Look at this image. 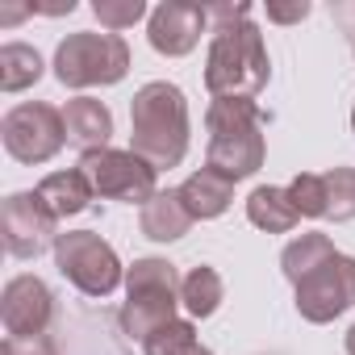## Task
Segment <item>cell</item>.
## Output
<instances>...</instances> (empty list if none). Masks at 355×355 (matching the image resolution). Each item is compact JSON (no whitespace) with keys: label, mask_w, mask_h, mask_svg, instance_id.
Segmentation results:
<instances>
[{"label":"cell","mask_w":355,"mask_h":355,"mask_svg":"<svg viewBox=\"0 0 355 355\" xmlns=\"http://www.w3.org/2000/svg\"><path fill=\"white\" fill-rule=\"evenodd\" d=\"M63 125H67V142L80 150V155H92V150H105L109 138H113V113L105 101L96 96H71L63 105Z\"/></svg>","instance_id":"13"},{"label":"cell","mask_w":355,"mask_h":355,"mask_svg":"<svg viewBox=\"0 0 355 355\" xmlns=\"http://www.w3.org/2000/svg\"><path fill=\"white\" fill-rule=\"evenodd\" d=\"M351 134H355V105H351Z\"/></svg>","instance_id":"28"},{"label":"cell","mask_w":355,"mask_h":355,"mask_svg":"<svg viewBox=\"0 0 355 355\" xmlns=\"http://www.w3.org/2000/svg\"><path fill=\"white\" fill-rule=\"evenodd\" d=\"M142 355H214V351L201 347L197 326H193L189 318H175V322H167L163 330H155V334L142 343Z\"/></svg>","instance_id":"21"},{"label":"cell","mask_w":355,"mask_h":355,"mask_svg":"<svg viewBox=\"0 0 355 355\" xmlns=\"http://www.w3.org/2000/svg\"><path fill=\"white\" fill-rule=\"evenodd\" d=\"M288 197H293V205H297L301 218H326V209H330L326 175H318V171H301L297 180L288 184Z\"/></svg>","instance_id":"22"},{"label":"cell","mask_w":355,"mask_h":355,"mask_svg":"<svg viewBox=\"0 0 355 355\" xmlns=\"http://www.w3.org/2000/svg\"><path fill=\"white\" fill-rule=\"evenodd\" d=\"M338 251H334V243L326 239V234H318V230H309V234H297L284 251H280V268H284V276L293 280V284H301L309 272H318L322 263H330Z\"/></svg>","instance_id":"18"},{"label":"cell","mask_w":355,"mask_h":355,"mask_svg":"<svg viewBox=\"0 0 355 355\" xmlns=\"http://www.w3.org/2000/svg\"><path fill=\"white\" fill-rule=\"evenodd\" d=\"M205 167L230 175V180H247L268 159V138H263V113L255 101H209L205 109Z\"/></svg>","instance_id":"3"},{"label":"cell","mask_w":355,"mask_h":355,"mask_svg":"<svg viewBox=\"0 0 355 355\" xmlns=\"http://www.w3.org/2000/svg\"><path fill=\"white\" fill-rule=\"evenodd\" d=\"M305 17H309L305 0H297V5H268V21H276V26H293V21H305Z\"/></svg>","instance_id":"26"},{"label":"cell","mask_w":355,"mask_h":355,"mask_svg":"<svg viewBox=\"0 0 355 355\" xmlns=\"http://www.w3.org/2000/svg\"><path fill=\"white\" fill-rule=\"evenodd\" d=\"M5 355H59L51 334H34V338H5Z\"/></svg>","instance_id":"25"},{"label":"cell","mask_w":355,"mask_h":355,"mask_svg":"<svg viewBox=\"0 0 355 355\" xmlns=\"http://www.w3.org/2000/svg\"><path fill=\"white\" fill-rule=\"evenodd\" d=\"M247 218H251V226H259L263 234H288V230L301 222V214H297L288 189H276V184H259V189L247 197Z\"/></svg>","instance_id":"17"},{"label":"cell","mask_w":355,"mask_h":355,"mask_svg":"<svg viewBox=\"0 0 355 355\" xmlns=\"http://www.w3.org/2000/svg\"><path fill=\"white\" fill-rule=\"evenodd\" d=\"M138 230L150 239V243H175L193 230V214L184 209L180 201V189H167V193H155L142 214H138Z\"/></svg>","instance_id":"15"},{"label":"cell","mask_w":355,"mask_h":355,"mask_svg":"<svg viewBox=\"0 0 355 355\" xmlns=\"http://www.w3.org/2000/svg\"><path fill=\"white\" fill-rule=\"evenodd\" d=\"M222 301H226V284H222L218 268L201 263V268H193V272L184 276V284H180V305L189 309V318H214V313L222 309Z\"/></svg>","instance_id":"19"},{"label":"cell","mask_w":355,"mask_h":355,"mask_svg":"<svg viewBox=\"0 0 355 355\" xmlns=\"http://www.w3.org/2000/svg\"><path fill=\"white\" fill-rule=\"evenodd\" d=\"M42 80V55L26 42H5L0 46V88L5 92H26L30 84Z\"/></svg>","instance_id":"20"},{"label":"cell","mask_w":355,"mask_h":355,"mask_svg":"<svg viewBox=\"0 0 355 355\" xmlns=\"http://www.w3.org/2000/svg\"><path fill=\"white\" fill-rule=\"evenodd\" d=\"M0 318H5L9 338H34L46 334L55 322V293L38 276H13L0 297Z\"/></svg>","instance_id":"12"},{"label":"cell","mask_w":355,"mask_h":355,"mask_svg":"<svg viewBox=\"0 0 355 355\" xmlns=\"http://www.w3.org/2000/svg\"><path fill=\"white\" fill-rule=\"evenodd\" d=\"M272 80V59L263 46V30L255 21H239L214 30L205 55V88L214 101H255Z\"/></svg>","instance_id":"2"},{"label":"cell","mask_w":355,"mask_h":355,"mask_svg":"<svg viewBox=\"0 0 355 355\" xmlns=\"http://www.w3.org/2000/svg\"><path fill=\"white\" fill-rule=\"evenodd\" d=\"M326 197H330V209H326L330 222L355 218V167H330L326 171Z\"/></svg>","instance_id":"23"},{"label":"cell","mask_w":355,"mask_h":355,"mask_svg":"<svg viewBox=\"0 0 355 355\" xmlns=\"http://www.w3.org/2000/svg\"><path fill=\"white\" fill-rule=\"evenodd\" d=\"M42 201H46V209L63 222V218H76V214H84L88 205H92V184H88V175L80 171V167H67V171H51L46 180L34 189Z\"/></svg>","instance_id":"16"},{"label":"cell","mask_w":355,"mask_h":355,"mask_svg":"<svg viewBox=\"0 0 355 355\" xmlns=\"http://www.w3.org/2000/svg\"><path fill=\"white\" fill-rule=\"evenodd\" d=\"M209 30V13L201 5H184V0H163L146 17V42L163 59H184L197 51L201 34Z\"/></svg>","instance_id":"11"},{"label":"cell","mask_w":355,"mask_h":355,"mask_svg":"<svg viewBox=\"0 0 355 355\" xmlns=\"http://www.w3.org/2000/svg\"><path fill=\"white\" fill-rule=\"evenodd\" d=\"M92 13H96V21H101L109 34L130 30V26H138L142 17H150L142 0H92Z\"/></svg>","instance_id":"24"},{"label":"cell","mask_w":355,"mask_h":355,"mask_svg":"<svg viewBox=\"0 0 355 355\" xmlns=\"http://www.w3.org/2000/svg\"><path fill=\"white\" fill-rule=\"evenodd\" d=\"M0 234H5L9 255L17 259H38L46 247L59 239V218L46 209L38 193H13L0 205Z\"/></svg>","instance_id":"10"},{"label":"cell","mask_w":355,"mask_h":355,"mask_svg":"<svg viewBox=\"0 0 355 355\" xmlns=\"http://www.w3.org/2000/svg\"><path fill=\"white\" fill-rule=\"evenodd\" d=\"M293 288H297V313L313 326H326L355 305V259L338 251L330 263H322Z\"/></svg>","instance_id":"9"},{"label":"cell","mask_w":355,"mask_h":355,"mask_svg":"<svg viewBox=\"0 0 355 355\" xmlns=\"http://www.w3.org/2000/svg\"><path fill=\"white\" fill-rule=\"evenodd\" d=\"M80 171L88 175V184L96 197L105 201H121V205H146L155 193H159V171L134 155V150H92V155H80Z\"/></svg>","instance_id":"7"},{"label":"cell","mask_w":355,"mask_h":355,"mask_svg":"<svg viewBox=\"0 0 355 355\" xmlns=\"http://www.w3.org/2000/svg\"><path fill=\"white\" fill-rule=\"evenodd\" d=\"M5 134V150L17 163H51L63 146H67V125H63V109L46 105V101H26L13 105L0 121Z\"/></svg>","instance_id":"8"},{"label":"cell","mask_w":355,"mask_h":355,"mask_svg":"<svg viewBox=\"0 0 355 355\" xmlns=\"http://www.w3.org/2000/svg\"><path fill=\"white\" fill-rule=\"evenodd\" d=\"M55 263L84 297H109V293H117V284H125V268H121L117 251L96 230L59 234L55 239Z\"/></svg>","instance_id":"6"},{"label":"cell","mask_w":355,"mask_h":355,"mask_svg":"<svg viewBox=\"0 0 355 355\" xmlns=\"http://www.w3.org/2000/svg\"><path fill=\"white\" fill-rule=\"evenodd\" d=\"M343 347H347V355H355V326L347 330V338H343Z\"/></svg>","instance_id":"27"},{"label":"cell","mask_w":355,"mask_h":355,"mask_svg":"<svg viewBox=\"0 0 355 355\" xmlns=\"http://www.w3.org/2000/svg\"><path fill=\"white\" fill-rule=\"evenodd\" d=\"M180 201L193 214V222H214V218H222L230 209L234 180L222 175V171H214V167H201V171H193L189 180L180 184Z\"/></svg>","instance_id":"14"},{"label":"cell","mask_w":355,"mask_h":355,"mask_svg":"<svg viewBox=\"0 0 355 355\" xmlns=\"http://www.w3.org/2000/svg\"><path fill=\"white\" fill-rule=\"evenodd\" d=\"M180 284H184V276L175 272V263H167L159 255L134 259L125 268V305L117 313L121 334L142 347L155 330L175 322V309H180Z\"/></svg>","instance_id":"4"},{"label":"cell","mask_w":355,"mask_h":355,"mask_svg":"<svg viewBox=\"0 0 355 355\" xmlns=\"http://www.w3.org/2000/svg\"><path fill=\"white\" fill-rule=\"evenodd\" d=\"M130 71V46L121 34H96V30H80L67 34L55 51V76L63 88H109L121 84Z\"/></svg>","instance_id":"5"},{"label":"cell","mask_w":355,"mask_h":355,"mask_svg":"<svg viewBox=\"0 0 355 355\" xmlns=\"http://www.w3.org/2000/svg\"><path fill=\"white\" fill-rule=\"evenodd\" d=\"M189 142V96L167 80L142 84L130 101V150L142 155L155 171H171L184 163Z\"/></svg>","instance_id":"1"}]
</instances>
